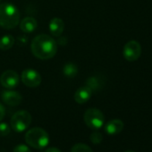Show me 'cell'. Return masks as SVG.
Here are the masks:
<instances>
[{
	"mask_svg": "<svg viewBox=\"0 0 152 152\" xmlns=\"http://www.w3.org/2000/svg\"><path fill=\"white\" fill-rule=\"evenodd\" d=\"M0 1H1V0H0Z\"/></svg>",
	"mask_w": 152,
	"mask_h": 152,
	"instance_id": "cell-25",
	"label": "cell"
},
{
	"mask_svg": "<svg viewBox=\"0 0 152 152\" xmlns=\"http://www.w3.org/2000/svg\"><path fill=\"white\" fill-rule=\"evenodd\" d=\"M124 152H135V151H133V150H126Z\"/></svg>",
	"mask_w": 152,
	"mask_h": 152,
	"instance_id": "cell-24",
	"label": "cell"
},
{
	"mask_svg": "<svg viewBox=\"0 0 152 152\" xmlns=\"http://www.w3.org/2000/svg\"><path fill=\"white\" fill-rule=\"evenodd\" d=\"M25 141L26 143L38 149L46 148L49 143V135L42 128L35 127L29 130L25 133Z\"/></svg>",
	"mask_w": 152,
	"mask_h": 152,
	"instance_id": "cell-3",
	"label": "cell"
},
{
	"mask_svg": "<svg viewBox=\"0 0 152 152\" xmlns=\"http://www.w3.org/2000/svg\"><path fill=\"white\" fill-rule=\"evenodd\" d=\"M63 73L64 76H66V77H68V78H72L78 73V67L75 64L68 63V64L64 65Z\"/></svg>",
	"mask_w": 152,
	"mask_h": 152,
	"instance_id": "cell-15",
	"label": "cell"
},
{
	"mask_svg": "<svg viewBox=\"0 0 152 152\" xmlns=\"http://www.w3.org/2000/svg\"><path fill=\"white\" fill-rule=\"evenodd\" d=\"M15 44V38L12 35H5L0 39V49L6 51L10 49Z\"/></svg>",
	"mask_w": 152,
	"mask_h": 152,
	"instance_id": "cell-16",
	"label": "cell"
},
{
	"mask_svg": "<svg viewBox=\"0 0 152 152\" xmlns=\"http://www.w3.org/2000/svg\"><path fill=\"white\" fill-rule=\"evenodd\" d=\"M124 129V123L120 119H113L105 125V132L109 135L120 133Z\"/></svg>",
	"mask_w": 152,
	"mask_h": 152,
	"instance_id": "cell-11",
	"label": "cell"
},
{
	"mask_svg": "<svg viewBox=\"0 0 152 152\" xmlns=\"http://www.w3.org/2000/svg\"><path fill=\"white\" fill-rule=\"evenodd\" d=\"M10 133V126L7 123H0V136H7Z\"/></svg>",
	"mask_w": 152,
	"mask_h": 152,
	"instance_id": "cell-19",
	"label": "cell"
},
{
	"mask_svg": "<svg viewBox=\"0 0 152 152\" xmlns=\"http://www.w3.org/2000/svg\"><path fill=\"white\" fill-rule=\"evenodd\" d=\"M84 122L91 129H100L105 122V116L103 113L98 108H89L84 113Z\"/></svg>",
	"mask_w": 152,
	"mask_h": 152,
	"instance_id": "cell-5",
	"label": "cell"
},
{
	"mask_svg": "<svg viewBox=\"0 0 152 152\" xmlns=\"http://www.w3.org/2000/svg\"><path fill=\"white\" fill-rule=\"evenodd\" d=\"M91 95H92V91L85 85V86L80 87L75 91L74 100L78 104H84L87 101H89V99L91 98Z\"/></svg>",
	"mask_w": 152,
	"mask_h": 152,
	"instance_id": "cell-10",
	"label": "cell"
},
{
	"mask_svg": "<svg viewBox=\"0 0 152 152\" xmlns=\"http://www.w3.org/2000/svg\"><path fill=\"white\" fill-rule=\"evenodd\" d=\"M141 55V46L136 40L127 42L124 47V56L130 62L136 61Z\"/></svg>",
	"mask_w": 152,
	"mask_h": 152,
	"instance_id": "cell-6",
	"label": "cell"
},
{
	"mask_svg": "<svg viewBox=\"0 0 152 152\" xmlns=\"http://www.w3.org/2000/svg\"><path fill=\"white\" fill-rule=\"evenodd\" d=\"M32 54L39 59L48 60L55 56L57 51V43L50 36L40 34L36 36L31 41Z\"/></svg>",
	"mask_w": 152,
	"mask_h": 152,
	"instance_id": "cell-1",
	"label": "cell"
},
{
	"mask_svg": "<svg viewBox=\"0 0 152 152\" xmlns=\"http://www.w3.org/2000/svg\"><path fill=\"white\" fill-rule=\"evenodd\" d=\"M45 152H62V151L56 147H50V148H47Z\"/></svg>",
	"mask_w": 152,
	"mask_h": 152,
	"instance_id": "cell-22",
	"label": "cell"
},
{
	"mask_svg": "<svg viewBox=\"0 0 152 152\" xmlns=\"http://www.w3.org/2000/svg\"><path fill=\"white\" fill-rule=\"evenodd\" d=\"M22 82L29 88H36L41 83L40 74L33 69H26L22 72Z\"/></svg>",
	"mask_w": 152,
	"mask_h": 152,
	"instance_id": "cell-7",
	"label": "cell"
},
{
	"mask_svg": "<svg viewBox=\"0 0 152 152\" xmlns=\"http://www.w3.org/2000/svg\"><path fill=\"white\" fill-rule=\"evenodd\" d=\"M64 29V23L60 18H53L49 23V31L54 37H59L63 33Z\"/></svg>",
	"mask_w": 152,
	"mask_h": 152,
	"instance_id": "cell-12",
	"label": "cell"
},
{
	"mask_svg": "<svg viewBox=\"0 0 152 152\" xmlns=\"http://www.w3.org/2000/svg\"><path fill=\"white\" fill-rule=\"evenodd\" d=\"M66 39L65 38H63V37H58V41L56 42V43H58V44H60V45H65L66 44Z\"/></svg>",
	"mask_w": 152,
	"mask_h": 152,
	"instance_id": "cell-23",
	"label": "cell"
},
{
	"mask_svg": "<svg viewBox=\"0 0 152 152\" xmlns=\"http://www.w3.org/2000/svg\"><path fill=\"white\" fill-rule=\"evenodd\" d=\"M90 139H91V140L92 143H94V144H99V143H101V141L103 140V135L99 132H93L91 134Z\"/></svg>",
	"mask_w": 152,
	"mask_h": 152,
	"instance_id": "cell-18",
	"label": "cell"
},
{
	"mask_svg": "<svg viewBox=\"0 0 152 152\" xmlns=\"http://www.w3.org/2000/svg\"><path fill=\"white\" fill-rule=\"evenodd\" d=\"M38 26L37 21L31 16L25 17L21 23H20V28L21 30L25 33H31L36 30Z\"/></svg>",
	"mask_w": 152,
	"mask_h": 152,
	"instance_id": "cell-13",
	"label": "cell"
},
{
	"mask_svg": "<svg viewBox=\"0 0 152 152\" xmlns=\"http://www.w3.org/2000/svg\"><path fill=\"white\" fill-rule=\"evenodd\" d=\"M20 82L19 75L13 70H7L4 72L0 77V83L6 89L11 90L18 86Z\"/></svg>",
	"mask_w": 152,
	"mask_h": 152,
	"instance_id": "cell-8",
	"label": "cell"
},
{
	"mask_svg": "<svg viewBox=\"0 0 152 152\" xmlns=\"http://www.w3.org/2000/svg\"><path fill=\"white\" fill-rule=\"evenodd\" d=\"M13 152H31V151L28 146H26L24 144H20V145H17L14 148Z\"/></svg>",
	"mask_w": 152,
	"mask_h": 152,
	"instance_id": "cell-20",
	"label": "cell"
},
{
	"mask_svg": "<svg viewBox=\"0 0 152 152\" xmlns=\"http://www.w3.org/2000/svg\"><path fill=\"white\" fill-rule=\"evenodd\" d=\"M2 100L5 104L11 106V107H16L19 106L23 101L22 95L15 91H5L2 92Z\"/></svg>",
	"mask_w": 152,
	"mask_h": 152,
	"instance_id": "cell-9",
	"label": "cell"
},
{
	"mask_svg": "<svg viewBox=\"0 0 152 152\" xmlns=\"http://www.w3.org/2000/svg\"><path fill=\"white\" fill-rule=\"evenodd\" d=\"M85 85L89 87L92 91H97L103 87V81L99 76H92L86 81Z\"/></svg>",
	"mask_w": 152,
	"mask_h": 152,
	"instance_id": "cell-14",
	"label": "cell"
},
{
	"mask_svg": "<svg viewBox=\"0 0 152 152\" xmlns=\"http://www.w3.org/2000/svg\"><path fill=\"white\" fill-rule=\"evenodd\" d=\"M6 115V108L5 107L0 103V122H1Z\"/></svg>",
	"mask_w": 152,
	"mask_h": 152,
	"instance_id": "cell-21",
	"label": "cell"
},
{
	"mask_svg": "<svg viewBox=\"0 0 152 152\" xmlns=\"http://www.w3.org/2000/svg\"><path fill=\"white\" fill-rule=\"evenodd\" d=\"M20 23V12L11 3L0 5V26L7 30L15 28Z\"/></svg>",
	"mask_w": 152,
	"mask_h": 152,
	"instance_id": "cell-2",
	"label": "cell"
},
{
	"mask_svg": "<svg viewBox=\"0 0 152 152\" xmlns=\"http://www.w3.org/2000/svg\"><path fill=\"white\" fill-rule=\"evenodd\" d=\"M31 123V115L26 110L17 111L11 118L10 125L11 128L16 132H24Z\"/></svg>",
	"mask_w": 152,
	"mask_h": 152,
	"instance_id": "cell-4",
	"label": "cell"
},
{
	"mask_svg": "<svg viewBox=\"0 0 152 152\" xmlns=\"http://www.w3.org/2000/svg\"><path fill=\"white\" fill-rule=\"evenodd\" d=\"M71 152H93V150L87 144L77 143L72 148Z\"/></svg>",
	"mask_w": 152,
	"mask_h": 152,
	"instance_id": "cell-17",
	"label": "cell"
}]
</instances>
